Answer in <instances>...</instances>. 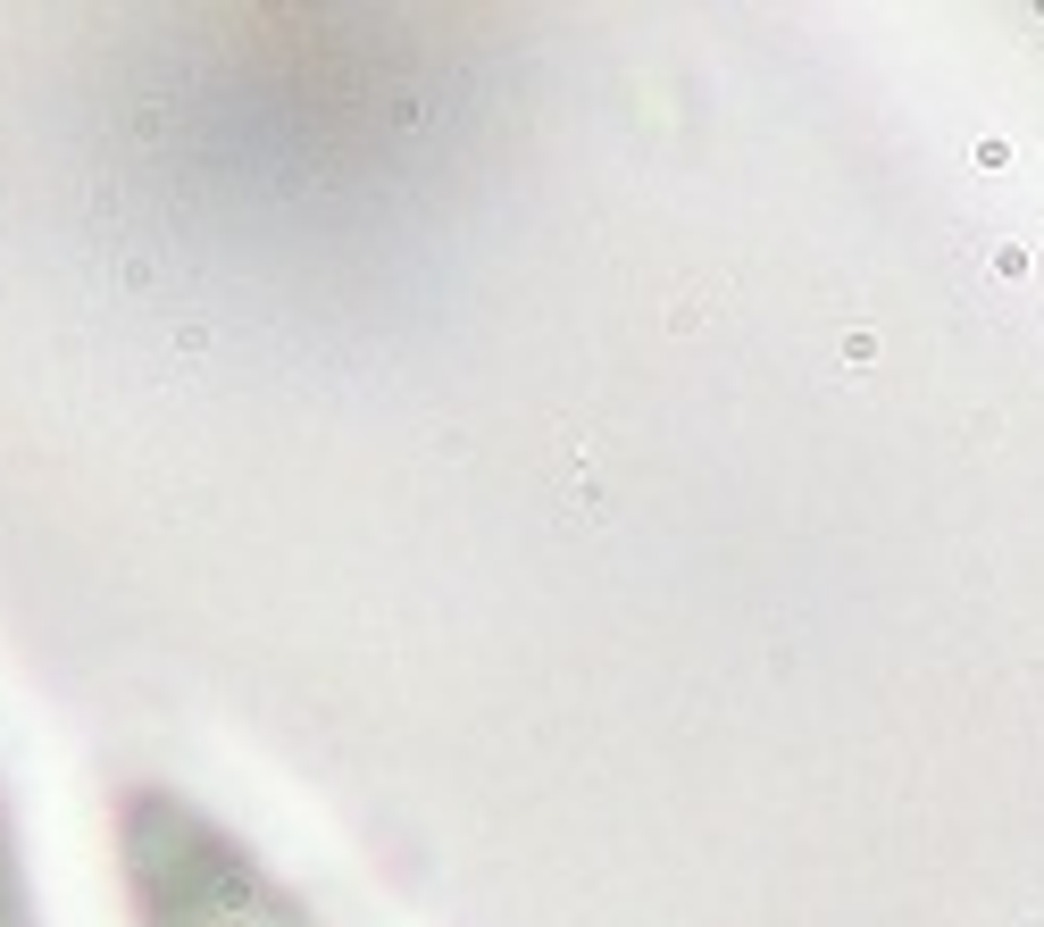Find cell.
<instances>
[{"label":"cell","mask_w":1044,"mask_h":927,"mask_svg":"<svg viewBox=\"0 0 1044 927\" xmlns=\"http://www.w3.org/2000/svg\"><path fill=\"white\" fill-rule=\"evenodd\" d=\"M126 886L142 927H310V911L243 844L176 794L126 802Z\"/></svg>","instance_id":"cell-1"}]
</instances>
